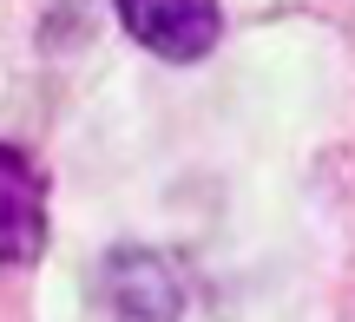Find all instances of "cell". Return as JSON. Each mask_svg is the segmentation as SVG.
Instances as JSON below:
<instances>
[{
    "mask_svg": "<svg viewBox=\"0 0 355 322\" xmlns=\"http://www.w3.org/2000/svg\"><path fill=\"white\" fill-rule=\"evenodd\" d=\"M119 20L132 26L139 46L165 53V60H198L224 33L217 0H119Z\"/></svg>",
    "mask_w": 355,
    "mask_h": 322,
    "instance_id": "cell-1",
    "label": "cell"
},
{
    "mask_svg": "<svg viewBox=\"0 0 355 322\" xmlns=\"http://www.w3.org/2000/svg\"><path fill=\"white\" fill-rule=\"evenodd\" d=\"M46 250V178L33 158L0 145V263H33Z\"/></svg>",
    "mask_w": 355,
    "mask_h": 322,
    "instance_id": "cell-2",
    "label": "cell"
}]
</instances>
